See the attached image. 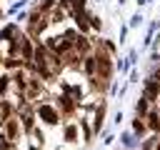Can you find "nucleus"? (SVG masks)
<instances>
[{
  "label": "nucleus",
  "instance_id": "obj_1",
  "mask_svg": "<svg viewBox=\"0 0 160 150\" xmlns=\"http://www.w3.org/2000/svg\"><path fill=\"white\" fill-rule=\"evenodd\" d=\"M38 112H40V118H42L45 122H50V125L58 122V110H55V108H50V105H40Z\"/></svg>",
  "mask_w": 160,
  "mask_h": 150
},
{
  "label": "nucleus",
  "instance_id": "obj_2",
  "mask_svg": "<svg viewBox=\"0 0 160 150\" xmlns=\"http://www.w3.org/2000/svg\"><path fill=\"white\" fill-rule=\"evenodd\" d=\"M148 120H150V128H152V130H158V128H160V122H158V115H150Z\"/></svg>",
  "mask_w": 160,
  "mask_h": 150
},
{
  "label": "nucleus",
  "instance_id": "obj_3",
  "mask_svg": "<svg viewBox=\"0 0 160 150\" xmlns=\"http://www.w3.org/2000/svg\"><path fill=\"white\" fill-rule=\"evenodd\" d=\"M8 80H10V78H0V92H5V88H8Z\"/></svg>",
  "mask_w": 160,
  "mask_h": 150
}]
</instances>
